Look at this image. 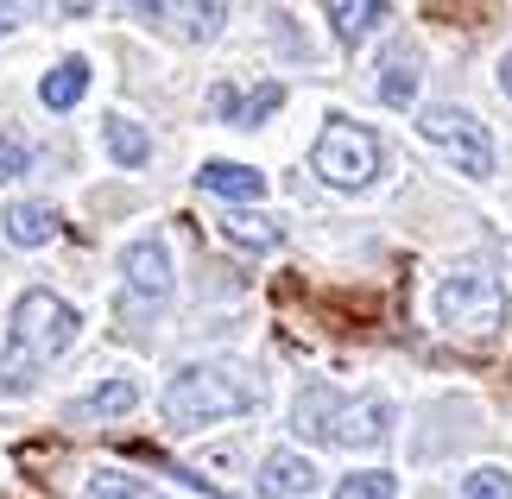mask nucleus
<instances>
[{"mask_svg": "<svg viewBox=\"0 0 512 499\" xmlns=\"http://www.w3.org/2000/svg\"><path fill=\"white\" fill-rule=\"evenodd\" d=\"M329 26H336V32L348 38V45H354V38H367L373 26H386V7H380V0H361V7L336 0V7H329Z\"/></svg>", "mask_w": 512, "mask_h": 499, "instance_id": "13", "label": "nucleus"}, {"mask_svg": "<svg viewBox=\"0 0 512 499\" xmlns=\"http://www.w3.org/2000/svg\"><path fill=\"white\" fill-rule=\"evenodd\" d=\"M222 234H228V241H241V247H253V253H266L272 241H279V228H272V222H260V215H228V222H222Z\"/></svg>", "mask_w": 512, "mask_h": 499, "instance_id": "18", "label": "nucleus"}, {"mask_svg": "<svg viewBox=\"0 0 512 499\" xmlns=\"http://www.w3.org/2000/svg\"><path fill=\"white\" fill-rule=\"evenodd\" d=\"M108 152L121 158V165H146V158H152V139L133 127V121H108Z\"/></svg>", "mask_w": 512, "mask_h": 499, "instance_id": "17", "label": "nucleus"}, {"mask_svg": "<svg viewBox=\"0 0 512 499\" xmlns=\"http://www.w3.org/2000/svg\"><path fill=\"white\" fill-rule=\"evenodd\" d=\"M253 405V386L234 379L228 367H184L165 392V417L177 430H196V424H215V417H234Z\"/></svg>", "mask_w": 512, "mask_h": 499, "instance_id": "3", "label": "nucleus"}, {"mask_svg": "<svg viewBox=\"0 0 512 499\" xmlns=\"http://www.w3.org/2000/svg\"><path fill=\"white\" fill-rule=\"evenodd\" d=\"M83 89H89V64H83V57H64V64L38 83V102H45V108H76Z\"/></svg>", "mask_w": 512, "mask_h": 499, "instance_id": "10", "label": "nucleus"}, {"mask_svg": "<svg viewBox=\"0 0 512 499\" xmlns=\"http://www.w3.org/2000/svg\"><path fill=\"white\" fill-rule=\"evenodd\" d=\"M13 26V7H0V32H7Z\"/></svg>", "mask_w": 512, "mask_h": 499, "instance_id": "24", "label": "nucleus"}, {"mask_svg": "<svg viewBox=\"0 0 512 499\" xmlns=\"http://www.w3.org/2000/svg\"><path fill=\"white\" fill-rule=\"evenodd\" d=\"M310 487H317V468H310L304 455H266V468H260L266 499H304Z\"/></svg>", "mask_w": 512, "mask_h": 499, "instance_id": "9", "label": "nucleus"}, {"mask_svg": "<svg viewBox=\"0 0 512 499\" xmlns=\"http://www.w3.org/2000/svg\"><path fill=\"white\" fill-rule=\"evenodd\" d=\"M76 342V310L64 297L51 291H26L13 304V354H7V379L19 386V367L32 361H51V354H64Z\"/></svg>", "mask_w": 512, "mask_h": 499, "instance_id": "2", "label": "nucleus"}, {"mask_svg": "<svg viewBox=\"0 0 512 499\" xmlns=\"http://www.w3.org/2000/svg\"><path fill=\"white\" fill-rule=\"evenodd\" d=\"M133 405H140V386H133V379H108V386L89 392L76 411H83V417H114V411H133Z\"/></svg>", "mask_w": 512, "mask_h": 499, "instance_id": "15", "label": "nucleus"}, {"mask_svg": "<svg viewBox=\"0 0 512 499\" xmlns=\"http://www.w3.org/2000/svg\"><path fill=\"white\" fill-rule=\"evenodd\" d=\"M411 95H418V57L392 51L386 64H380V102L386 108H411Z\"/></svg>", "mask_w": 512, "mask_h": 499, "instance_id": "11", "label": "nucleus"}, {"mask_svg": "<svg viewBox=\"0 0 512 499\" xmlns=\"http://www.w3.org/2000/svg\"><path fill=\"white\" fill-rule=\"evenodd\" d=\"M121 266H127V285H133V297H152V304H159V297L171 291V253H165L159 241H133Z\"/></svg>", "mask_w": 512, "mask_h": 499, "instance_id": "7", "label": "nucleus"}, {"mask_svg": "<svg viewBox=\"0 0 512 499\" xmlns=\"http://www.w3.org/2000/svg\"><path fill=\"white\" fill-rule=\"evenodd\" d=\"M399 493V481H392L386 468H367V474H348V481L336 487V499H392Z\"/></svg>", "mask_w": 512, "mask_h": 499, "instance_id": "19", "label": "nucleus"}, {"mask_svg": "<svg viewBox=\"0 0 512 499\" xmlns=\"http://www.w3.org/2000/svg\"><path fill=\"white\" fill-rule=\"evenodd\" d=\"M317 171L342 190L373 184V171H380V139L367 127H354V121H329L323 139H317Z\"/></svg>", "mask_w": 512, "mask_h": 499, "instance_id": "5", "label": "nucleus"}, {"mask_svg": "<svg viewBox=\"0 0 512 499\" xmlns=\"http://www.w3.org/2000/svg\"><path fill=\"white\" fill-rule=\"evenodd\" d=\"M279 102H285V89H279V83H260V89H253V95H247V102H241V95H234V108H228V121H234V127H260V121H266V114H272V108H279Z\"/></svg>", "mask_w": 512, "mask_h": 499, "instance_id": "16", "label": "nucleus"}, {"mask_svg": "<svg viewBox=\"0 0 512 499\" xmlns=\"http://www.w3.org/2000/svg\"><path fill=\"white\" fill-rule=\"evenodd\" d=\"M418 133H424L456 171H468V177H487V171H494V139L481 133L475 114H462V108H430L424 121H418Z\"/></svg>", "mask_w": 512, "mask_h": 499, "instance_id": "6", "label": "nucleus"}, {"mask_svg": "<svg viewBox=\"0 0 512 499\" xmlns=\"http://www.w3.org/2000/svg\"><path fill=\"white\" fill-rule=\"evenodd\" d=\"M89 499H165V493H152L146 481H133V474H95Z\"/></svg>", "mask_w": 512, "mask_h": 499, "instance_id": "20", "label": "nucleus"}, {"mask_svg": "<svg viewBox=\"0 0 512 499\" xmlns=\"http://www.w3.org/2000/svg\"><path fill=\"white\" fill-rule=\"evenodd\" d=\"M462 493L468 499H512V474H500V468H475L462 481Z\"/></svg>", "mask_w": 512, "mask_h": 499, "instance_id": "21", "label": "nucleus"}, {"mask_svg": "<svg viewBox=\"0 0 512 499\" xmlns=\"http://www.w3.org/2000/svg\"><path fill=\"white\" fill-rule=\"evenodd\" d=\"M140 19H177V32H190V38H209L215 26H222V7H140Z\"/></svg>", "mask_w": 512, "mask_h": 499, "instance_id": "14", "label": "nucleus"}, {"mask_svg": "<svg viewBox=\"0 0 512 499\" xmlns=\"http://www.w3.org/2000/svg\"><path fill=\"white\" fill-rule=\"evenodd\" d=\"M500 89H506V95H512V51H506V57H500Z\"/></svg>", "mask_w": 512, "mask_h": 499, "instance_id": "23", "label": "nucleus"}, {"mask_svg": "<svg viewBox=\"0 0 512 499\" xmlns=\"http://www.w3.org/2000/svg\"><path fill=\"white\" fill-rule=\"evenodd\" d=\"M19 171H26V146H19V139H0V184H13Z\"/></svg>", "mask_w": 512, "mask_h": 499, "instance_id": "22", "label": "nucleus"}, {"mask_svg": "<svg viewBox=\"0 0 512 499\" xmlns=\"http://www.w3.org/2000/svg\"><path fill=\"white\" fill-rule=\"evenodd\" d=\"M437 316L449 335H462V342H494V329L506 323V291L494 272L481 266H456L437 285Z\"/></svg>", "mask_w": 512, "mask_h": 499, "instance_id": "1", "label": "nucleus"}, {"mask_svg": "<svg viewBox=\"0 0 512 499\" xmlns=\"http://www.w3.org/2000/svg\"><path fill=\"white\" fill-rule=\"evenodd\" d=\"M392 424V411L380 405V398H361V405H342L336 392H304L298 405V430L304 436H336V443H380Z\"/></svg>", "mask_w": 512, "mask_h": 499, "instance_id": "4", "label": "nucleus"}, {"mask_svg": "<svg viewBox=\"0 0 512 499\" xmlns=\"http://www.w3.org/2000/svg\"><path fill=\"white\" fill-rule=\"evenodd\" d=\"M196 184L209 196H228V203H253V196H266V177L253 165H228V158H209L203 171H196Z\"/></svg>", "mask_w": 512, "mask_h": 499, "instance_id": "8", "label": "nucleus"}, {"mask_svg": "<svg viewBox=\"0 0 512 499\" xmlns=\"http://www.w3.org/2000/svg\"><path fill=\"white\" fill-rule=\"evenodd\" d=\"M7 234H13L19 247L51 241V234H57V209H45V203H13L7 209Z\"/></svg>", "mask_w": 512, "mask_h": 499, "instance_id": "12", "label": "nucleus"}]
</instances>
